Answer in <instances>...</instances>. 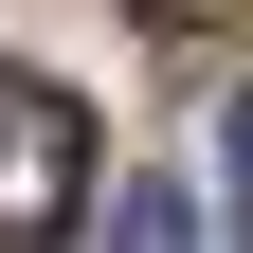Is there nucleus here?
<instances>
[{"mask_svg":"<svg viewBox=\"0 0 253 253\" xmlns=\"http://www.w3.org/2000/svg\"><path fill=\"white\" fill-rule=\"evenodd\" d=\"M73 199H90V109L54 73H0V253L73 235Z\"/></svg>","mask_w":253,"mask_h":253,"instance_id":"1","label":"nucleus"},{"mask_svg":"<svg viewBox=\"0 0 253 253\" xmlns=\"http://www.w3.org/2000/svg\"><path fill=\"white\" fill-rule=\"evenodd\" d=\"M109 253H217V235H199V199H181V181H126V217H109Z\"/></svg>","mask_w":253,"mask_h":253,"instance_id":"2","label":"nucleus"},{"mask_svg":"<svg viewBox=\"0 0 253 253\" xmlns=\"http://www.w3.org/2000/svg\"><path fill=\"white\" fill-rule=\"evenodd\" d=\"M235 217H253V90H235Z\"/></svg>","mask_w":253,"mask_h":253,"instance_id":"3","label":"nucleus"}]
</instances>
